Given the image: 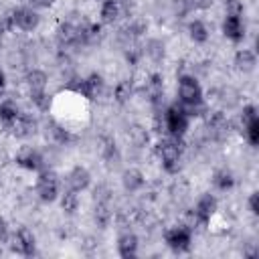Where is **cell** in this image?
Segmentation results:
<instances>
[{
    "instance_id": "6da1fadb",
    "label": "cell",
    "mask_w": 259,
    "mask_h": 259,
    "mask_svg": "<svg viewBox=\"0 0 259 259\" xmlns=\"http://www.w3.org/2000/svg\"><path fill=\"white\" fill-rule=\"evenodd\" d=\"M202 87L192 75H182L178 79V101L188 117L204 113V97Z\"/></svg>"
},
{
    "instance_id": "7a4b0ae2",
    "label": "cell",
    "mask_w": 259,
    "mask_h": 259,
    "mask_svg": "<svg viewBox=\"0 0 259 259\" xmlns=\"http://www.w3.org/2000/svg\"><path fill=\"white\" fill-rule=\"evenodd\" d=\"M156 152L160 156V164L166 172L174 174L178 172L180 168V160H182V152H184V146H182V138H174V136H168L164 140L158 142L156 146Z\"/></svg>"
},
{
    "instance_id": "3957f363",
    "label": "cell",
    "mask_w": 259,
    "mask_h": 259,
    "mask_svg": "<svg viewBox=\"0 0 259 259\" xmlns=\"http://www.w3.org/2000/svg\"><path fill=\"white\" fill-rule=\"evenodd\" d=\"M188 123H190V117L186 115V111L182 109L180 103L166 107V111H164V125H166L168 136L184 138V134L188 130Z\"/></svg>"
},
{
    "instance_id": "277c9868",
    "label": "cell",
    "mask_w": 259,
    "mask_h": 259,
    "mask_svg": "<svg viewBox=\"0 0 259 259\" xmlns=\"http://www.w3.org/2000/svg\"><path fill=\"white\" fill-rule=\"evenodd\" d=\"M164 243L174 251V253H186L192 247V229L186 225H176L170 227L164 233Z\"/></svg>"
},
{
    "instance_id": "5b68a950",
    "label": "cell",
    "mask_w": 259,
    "mask_h": 259,
    "mask_svg": "<svg viewBox=\"0 0 259 259\" xmlns=\"http://www.w3.org/2000/svg\"><path fill=\"white\" fill-rule=\"evenodd\" d=\"M61 190V180L57 176V172L53 170H40L38 178H36V194L42 202H53L57 200Z\"/></svg>"
},
{
    "instance_id": "8992f818",
    "label": "cell",
    "mask_w": 259,
    "mask_h": 259,
    "mask_svg": "<svg viewBox=\"0 0 259 259\" xmlns=\"http://www.w3.org/2000/svg\"><path fill=\"white\" fill-rule=\"evenodd\" d=\"M8 243H10V249L16 255H22V257H30L36 251V239H34V235H32V231L28 227H18L10 235Z\"/></svg>"
},
{
    "instance_id": "52a82bcc",
    "label": "cell",
    "mask_w": 259,
    "mask_h": 259,
    "mask_svg": "<svg viewBox=\"0 0 259 259\" xmlns=\"http://www.w3.org/2000/svg\"><path fill=\"white\" fill-rule=\"evenodd\" d=\"M8 16L12 20V26L18 28V30H24V32L34 30L40 24V16L32 6H18Z\"/></svg>"
},
{
    "instance_id": "ba28073f",
    "label": "cell",
    "mask_w": 259,
    "mask_h": 259,
    "mask_svg": "<svg viewBox=\"0 0 259 259\" xmlns=\"http://www.w3.org/2000/svg\"><path fill=\"white\" fill-rule=\"evenodd\" d=\"M217 206H219L217 196H214V194H210V192H204V194H202V196L196 200V204H194V208H192L194 221H196L198 225L206 227V225L210 223L212 214L217 212Z\"/></svg>"
},
{
    "instance_id": "9c48e42d",
    "label": "cell",
    "mask_w": 259,
    "mask_h": 259,
    "mask_svg": "<svg viewBox=\"0 0 259 259\" xmlns=\"http://www.w3.org/2000/svg\"><path fill=\"white\" fill-rule=\"evenodd\" d=\"M241 125L245 132V138L251 146L259 144V115L255 105H245L241 111Z\"/></svg>"
},
{
    "instance_id": "30bf717a",
    "label": "cell",
    "mask_w": 259,
    "mask_h": 259,
    "mask_svg": "<svg viewBox=\"0 0 259 259\" xmlns=\"http://www.w3.org/2000/svg\"><path fill=\"white\" fill-rule=\"evenodd\" d=\"M243 14H225L223 20V34L231 40V42H241L245 38V22L241 18Z\"/></svg>"
},
{
    "instance_id": "8fae6325",
    "label": "cell",
    "mask_w": 259,
    "mask_h": 259,
    "mask_svg": "<svg viewBox=\"0 0 259 259\" xmlns=\"http://www.w3.org/2000/svg\"><path fill=\"white\" fill-rule=\"evenodd\" d=\"M103 87H105V81L99 73H91L87 75L85 79L79 81L77 85V91L85 97V99H97L101 93H103Z\"/></svg>"
},
{
    "instance_id": "7c38bea8",
    "label": "cell",
    "mask_w": 259,
    "mask_h": 259,
    "mask_svg": "<svg viewBox=\"0 0 259 259\" xmlns=\"http://www.w3.org/2000/svg\"><path fill=\"white\" fill-rule=\"evenodd\" d=\"M10 130V134L14 138H30L34 132H36V119L30 115V113H18V117L6 127Z\"/></svg>"
},
{
    "instance_id": "4fadbf2b",
    "label": "cell",
    "mask_w": 259,
    "mask_h": 259,
    "mask_svg": "<svg viewBox=\"0 0 259 259\" xmlns=\"http://www.w3.org/2000/svg\"><path fill=\"white\" fill-rule=\"evenodd\" d=\"M65 182H67V188H71L75 192H83L91 184V172L85 166H75L65 176Z\"/></svg>"
},
{
    "instance_id": "5bb4252c",
    "label": "cell",
    "mask_w": 259,
    "mask_h": 259,
    "mask_svg": "<svg viewBox=\"0 0 259 259\" xmlns=\"http://www.w3.org/2000/svg\"><path fill=\"white\" fill-rule=\"evenodd\" d=\"M16 164L24 170H30V172H40L42 166H45V160L40 156L38 150H32V148H24L18 156H16Z\"/></svg>"
},
{
    "instance_id": "9a60e30c",
    "label": "cell",
    "mask_w": 259,
    "mask_h": 259,
    "mask_svg": "<svg viewBox=\"0 0 259 259\" xmlns=\"http://www.w3.org/2000/svg\"><path fill=\"white\" fill-rule=\"evenodd\" d=\"M123 14V0H103L101 2V22L103 24H113L119 16Z\"/></svg>"
},
{
    "instance_id": "2e32d148",
    "label": "cell",
    "mask_w": 259,
    "mask_h": 259,
    "mask_svg": "<svg viewBox=\"0 0 259 259\" xmlns=\"http://www.w3.org/2000/svg\"><path fill=\"white\" fill-rule=\"evenodd\" d=\"M138 237L134 235V233H121L119 237H117V253H119V257H123V259H132V257H136L138 255Z\"/></svg>"
},
{
    "instance_id": "e0dca14e",
    "label": "cell",
    "mask_w": 259,
    "mask_h": 259,
    "mask_svg": "<svg viewBox=\"0 0 259 259\" xmlns=\"http://www.w3.org/2000/svg\"><path fill=\"white\" fill-rule=\"evenodd\" d=\"M146 93H148V99L158 105L164 97V77L160 73H152L146 81Z\"/></svg>"
},
{
    "instance_id": "ac0fdd59",
    "label": "cell",
    "mask_w": 259,
    "mask_h": 259,
    "mask_svg": "<svg viewBox=\"0 0 259 259\" xmlns=\"http://www.w3.org/2000/svg\"><path fill=\"white\" fill-rule=\"evenodd\" d=\"M24 81H26V85H28L30 95H32V93H45V91H47V81H49V79H47V73L40 71V69L28 71L26 77H24Z\"/></svg>"
},
{
    "instance_id": "d6986e66",
    "label": "cell",
    "mask_w": 259,
    "mask_h": 259,
    "mask_svg": "<svg viewBox=\"0 0 259 259\" xmlns=\"http://www.w3.org/2000/svg\"><path fill=\"white\" fill-rule=\"evenodd\" d=\"M95 223L101 227V229H105L107 225H109V221H111V204H109V198L107 196H95Z\"/></svg>"
},
{
    "instance_id": "ffe728a7",
    "label": "cell",
    "mask_w": 259,
    "mask_h": 259,
    "mask_svg": "<svg viewBox=\"0 0 259 259\" xmlns=\"http://www.w3.org/2000/svg\"><path fill=\"white\" fill-rule=\"evenodd\" d=\"M255 65H257V55H255V51H251V49H241V51H237V55H235V67H237L239 71L251 73V71L255 69Z\"/></svg>"
},
{
    "instance_id": "44dd1931",
    "label": "cell",
    "mask_w": 259,
    "mask_h": 259,
    "mask_svg": "<svg viewBox=\"0 0 259 259\" xmlns=\"http://www.w3.org/2000/svg\"><path fill=\"white\" fill-rule=\"evenodd\" d=\"M206 125H208V132L214 136V138H223L227 132H229V121L225 117L223 111H214L208 115L206 119Z\"/></svg>"
},
{
    "instance_id": "7402d4cb",
    "label": "cell",
    "mask_w": 259,
    "mask_h": 259,
    "mask_svg": "<svg viewBox=\"0 0 259 259\" xmlns=\"http://www.w3.org/2000/svg\"><path fill=\"white\" fill-rule=\"evenodd\" d=\"M212 184H214L217 190L227 192V190H231V188L235 186V176H233L231 170H227V168H219V170L212 174Z\"/></svg>"
},
{
    "instance_id": "603a6c76",
    "label": "cell",
    "mask_w": 259,
    "mask_h": 259,
    "mask_svg": "<svg viewBox=\"0 0 259 259\" xmlns=\"http://www.w3.org/2000/svg\"><path fill=\"white\" fill-rule=\"evenodd\" d=\"M188 36L196 45H204L208 40V28L202 20H190L188 22Z\"/></svg>"
},
{
    "instance_id": "cb8c5ba5",
    "label": "cell",
    "mask_w": 259,
    "mask_h": 259,
    "mask_svg": "<svg viewBox=\"0 0 259 259\" xmlns=\"http://www.w3.org/2000/svg\"><path fill=\"white\" fill-rule=\"evenodd\" d=\"M121 182H123V188H125V190L136 192V190H140V188L144 186V174H142L140 170H136V168H130V170L123 172Z\"/></svg>"
},
{
    "instance_id": "d4e9b609",
    "label": "cell",
    "mask_w": 259,
    "mask_h": 259,
    "mask_svg": "<svg viewBox=\"0 0 259 259\" xmlns=\"http://www.w3.org/2000/svg\"><path fill=\"white\" fill-rule=\"evenodd\" d=\"M18 113H20V109H18L16 101H12V99H4V101H0V121H2L6 127L18 117Z\"/></svg>"
},
{
    "instance_id": "484cf974",
    "label": "cell",
    "mask_w": 259,
    "mask_h": 259,
    "mask_svg": "<svg viewBox=\"0 0 259 259\" xmlns=\"http://www.w3.org/2000/svg\"><path fill=\"white\" fill-rule=\"evenodd\" d=\"M61 208H63V212H67V214H75V212L79 210V192L67 188V190L61 194Z\"/></svg>"
},
{
    "instance_id": "4316f807",
    "label": "cell",
    "mask_w": 259,
    "mask_h": 259,
    "mask_svg": "<svg viewBox=\"0 0 259 259\" xmlns=\"http://www.w3.org/2000/svg\"><path fill=\"white\" fill-rule=\"evenodd\" d=\"M49 127H51V134H53V138L59 142V144H69V142H73V136L63 127V125H59V123H55V121H51L49 123Z\"/></svg>"
},
{
    "instance_id": "83f0119b",
    "label": "cell",
    "mask_w": 259,
    "mask_h": 259,
    "mask_svg": "<svg viewBox=\"0 0 259 259\" xmlns=\"http://www.w3.org/2000/svg\"><path fill=\"white\" fill-rule=\"evenodd\" d=\"M130 95H132V83H130V81H119V83L115 85V89H113V97H115L119 103H125V101L130 99Z\"/></svg>"
},
{
    "instance_id": "f1b7e54d",
    "label": "cell",
    "mask_w": 259,
    "mask_h": 259,
    "mask_svg": "<svg viewBox=\"0 0 259 259\" xmlns=\"http://www.w3.org/2000/svg\"><path fill=\"white\" fill-rule=\"evenodd\" d=\"M148 47H150L148 49V55H152L154 59H162L164 57V45L160 40H150Z\"/></svg>"
},
{
    "instance_id": "f546056e",
    "label": "cell",
    "mask_w": 259,
    "mask_h": 259,
    "mask_svg": "<svg viewBox=\"0 0 259 259\" xmlns=\"http://www.w3.org/2000/svg\"><path fill=\"white\" fill-rule=\"evenodd\" d=\"M247 204H249V210H251V214H259V192L257 190H253L251 194H249V200H247Z\"/></svg>"
},
{
    "instance_id": "4dcf8cb0",
    "label": "cell",
    "mask_w": 259,
    "mask_h": 259,
    "mask_svg": "<svg viewBox=\"0 0 259 259\" xmlns=\"http://www.w3.org/2000/svg\"><path fill=\"white\" fill-rule=\"evenodd\" d=\"M14 26H12V20H10V16H4L2 20H0V45H2V40H4V36L12 30Z\"/></svg>"
},
{
    "instance_id": "1f68e13d",
    "label": "cell",
    "mask_w": 259,
    "mask_h": 259,
    "mask_svg": "<svg viewBox=\"0 0 259 259\" xmlns=\"http://www.w3.org/2000/svg\"><path fill=\"white\" fill-rule=\"evenodd\" d=\"M227 12H229V14H243V4H241V0H227Z\"/></svg>"
},
{
    "instance_id": "d6a6232c",
    "label": "cell",
    "mask_w": 259,
    "mask_h": 259,
    "mask_svg": "<svg viewBox=\"0 0 259 259\" xmlns=\"http://www.w3.org/2000/svg\"><path fill=\"white\" fill-rule=\"evenodd\" d=\"M8 239H10V231H8V225H6V221L0 217V243H8Z\"/></svg>"
},
{
    "instance_id": "836d02e7",
    "label": "cell",
    "mask_w": 259,
    "mask_h": 259,
    "mask_svg": "<svg viewBox=\"0 0 259 259\" xmlns=\"http://www.w3.org/2000/svg\"><path fill=\"white\" fill-rule=\"evenodd\" d=\"M53 2H55V0H28V4H30L32 8H49Z\"/></svg>"
},
{
    "instance_id": "e575fe53",
    "label": "cell",
    "mask_w": 259,
    "mask_h": 259,
    "mask_svg": "<svg viewBox=\"0 0 259 259\" xmlns=\"http://www.w3.org/2000/svg\"><path fill=\"white\" fill-rule=\"evenodd\" d=\"M190 2H192L194 6H198V8H206V6H208L212 0H190Z\"/></svg>"
},
{
    "instance_id": "d590c367",
    "label": "cell",
    "mask_w": 259,
    "mask_h": 259,
    "mask_svg": "<svg viewBox=\"0 0 259 259\" xmlns=\"http://www.w3.org/2000/svg\"><path fill=\"white\" fill-rule=\"evenodd\" d=\"M4 87H6V75H4V71L0 69V93L4 91Z\"/></svg>"
}]
</instances>
